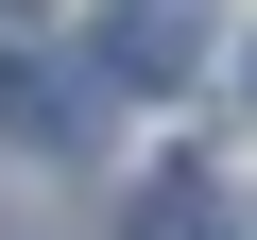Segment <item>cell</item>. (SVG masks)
<instances>
[{"label": "cell", "mask_w": 257, "mask_h": 240, "mask_svg": "<svg viewBox=\"0 0 257 240\" xmlns=\"http://www.w3.org/2000/svg\"><path fill=\"white\" fill-rule=\"evenodd\" d=\"M240 86H257V69H240Z\"/></svg>", "instance_id": "obj_1"}]
</instances>
